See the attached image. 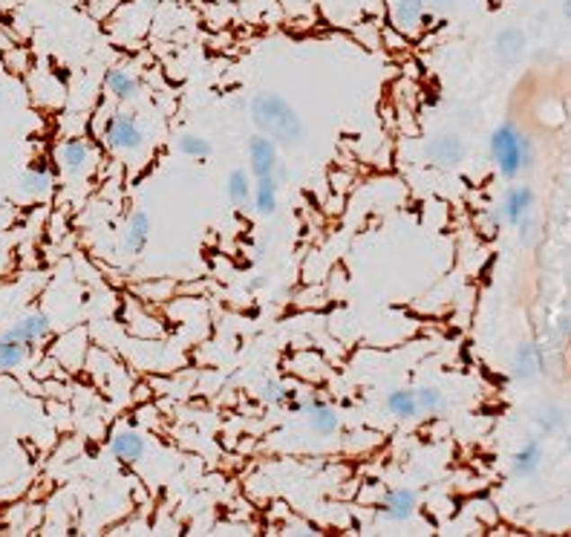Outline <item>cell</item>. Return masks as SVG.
Segmentation results:
<instances>
[{"mask_svg":"<svg viewBox=\"0 0 571 537\" xmlns=\"http://www.w3.org/2000/svg\"><path fill=\"white\" fill-rule=\"evenodd\" d=\"M427 0H393V9H389V18L393 26L404 35H415L424 26L427 18Z\"/></svg>","mask_w":571,"mask_h":537,"instance_id":"5bb4252c","label":"cell"},{"mask_svg":"<svg viewBox=\"0 0 571 537\" xmlns=\"http://www.w3.org/2000/svg\"><path fill=\"white\" fill-rule=\"evenodd\" d=\"M384 407L389 416H396L401 422H413V419H422V410L419 402H415V390L413 388H396L389 390L384 398Z\"/></svg>","mask_w":571,"mask_h":537,"instance_id":"ffe728a7","label":"cell"},{"mask_svg":"<svg viewBox=\"0 0 571 537\" xmlns=\"http://www.w3.org/2000/svg\"><path fill=\"white\" fill-rule=\"evenodd\" d=\"M422 497L415 488H389L384 494V500L379 503V515L387 523H410L415 515H419Z\"/></svg>","mask_w":571,"mask_h":537,"instance_id":"52a82bcc","label":"cell"},{"mask_svg":"<svg viewBox=\"0 0 571 537\" xmlns=\"http://www.w3.org/2000/svg\"><path fill=\"white\" fill-rule=\"evenodd\" d=\"M150 217L147 211L142 209H136L133 214H128V219H124V226H121V252L124 255H142L147 249V243H150Z\"/></svg>","mask_w":571,"mask_h":537,"instance_id":"7c38bea8","label":"cell"},{"mask_svg":"<svg viewBox=\"0 0 571 537\" xmlns=\"http://www.w3.org/2000/svg\"><path fill=\"white\" fill-rule=\"evenodd\" d=\"M104 87L121 104H133L142 99V81H138L136 73L124 70V67H116V70H107L104 76Z\"/></svg>","mask_w":571,"mask_h":537,"instance_id":"2e32d148","label":"cell"},{"mask_svg":"<svg viewBox=\"0 0 571 537\" xmlns=\"http://www.w3.org/2000/svg\"><path fill=\"white\" fill-rule=\"evenodd\" d=\"M415 390V402H419L422 416H439L448 407V396H444L442 388L436 384H422V388H413Z\"/></svg>","mask_w":571,"mask_h":537,"instance_id":"d4e9b609","label":"cell"},{"mask_svg":"<svg viewBox=\"0 0 571 537\" xmlns=\"http://www.w3.org/2000/svg\"><path fill=\"white\" fill-rule=\"evenodd\" d=\"M110 453H113L116 460L121 462H142L147 457V439L145 434H138L130 425H124V428H116L110 434Z\"/></svg>","mask_w":571,"mask_h":537,"instance_id":"30bf717a","label":"cell"},{"mask_svg":"<svg viewBox=\"0 0 571 537\" xmlns=\"http://www.w3.org/2000/svg\"><path fill=\"white\" fill-rule=\"evenodd\" d=\"M298 396L300 393L295 388H289V384L281 381V379H266L260 384V390H257L260 402L274 407V410H291V407H295V402H298Z\"/></svg>","mask_w":571,"mask_h":537,"instance_id":"d6986e66","label":"cell"},{"mask_svg":"<svg viewBox=\"0 0 571 537\" xmlns=\"http://www.w3.org/2000/svg\"><path fill=\"white\" fill-rule=\"evenodd\" d=\"M6 333L12 338H18L23 341L26 347L35 350L38 344H44L52 338V321H49V315L47 312H40V309H32V312H26L23 318L15 321V327H9Z\"/></svg>","mask_w":571,"mask_h":537,"instance_id":"9c48e42d","label":"cell"},{"mask_svg":"<svg viewBox=\"0 0 571 537\" xmlns=\"http://www.w3.org/2000/svg\"><path fill=\"white\" fill-rule=\"evenodd\" d=\"M245 154H248V174H252L254 179L260 176H272L277 174V168H281V148H277L269 136H252V139L245 142Z\"/></svg>","mask_w":571,"mask_h":537,"instance_id":"ba28073f","label":"cell"},{"mask_svg":"<svg viewBox=\"0 0 571 537\" xmlns=\"http://www.w3.org/2000/svg\"><path fill=\"white\" fill-rule=\"evenodd\" d=\"M252 174L245 168H234L228 174V183H226V194L231 200V205L236 211H252Z\"/></svg>","mask_w":571,"mask_h":537,"instance_id":"7402d4cb","label":"cell"},{"mask_svg":"<svg viewBox=\"0 0 571 537\" xmlns=\"http://www.w3.org/2000/svg\"><path fill=\"white\" fill-rule=\"evenodd\" d=\"M289 171H286V162L277 168V174L272 176H260L254 179V191H252V211L257 217H274L277 209H281V188L286 185Z\"/></svg>","mask_w":571,"mask_h":537,"instance_id":"5b68a950","label":"cell"},{"mask_svg":"<svg viewBox=\"0 0 571 537\" xmlns=\"http://www.w3.org/2000/svg\"><path fill=\"white\" fill-rule=\"evenodd\" d=\"M487 154H491L494 168L505 183H513L517 176H522L534 162L531 139L517 125H511V121H503V125L491 130V136H487Z\"/></svg>","mask_w":571,"mask_h":537,"instance_id":"7a4b0ae2","label":"cell"},{"mask_svg":"<svg viewBox=\"0 0 571 537\" xmlns=\"http://www.w3.org/2000/svg\"><path fill=\"white\" fill-rule=\"evenodd\" d=\"M542 367H546V358H542V347L534 341H525L517 347V355H513V379L517 381H534Z\"/></svg>","mask_w":571,"mask_h":537,"instance_id":"e0dca14e","label":"cell"},{"mask_svg":"<svg viewBox=\"0 0 571 537\" xmlns=\"http://www.w3.org/2000/svg\"><path fill=\"white\" fill-rule=\"evenodd\" d=\"M427 4H436V6H453L456 0H427Z\"/></svg>","mask_w":571,"mask_h":537,"instance_id":"83f0119b","label":"cell"},{"mask_svg":"<svg viewBox=\"0 0 571 537\" xmlns=\"http://www.w3.org/2000/svg\"><path fill=\"white\" fill-rule=\"evenodd\" d=\"M537 431L540 436H554L557 431L566 428V407L560 405H546L540 413H537Z\"/></svg>","mask_w":571,"mask_h":537,"instance_id":"484cf974","label":"cell"},{"mask_svg":"<svg viewBox=\"0 0 571 537\" xmlns=\"http://www.w3.org/2000/svg\"><path fill=\"white\" fill-rule=\"evenodd\" d=\"M291 410H298L306 416V425H309V431L320 439H332L341 434V413L338 407H332L324 398H315V396H298V402Z\"/></svg>","mask_w":571,"mask_h":537,"instance_id":"277c9868","label":"cell"},{"mask_svg":"<svg viewBox=\"0 0 571 537\" xmlns=\"http://www.w3.org/2000/svg\"><path fill=\"white\" fill-rule=\"evenodd\" d=\"M534 211V191L528 185H517L508 188L503 202H499V223L505 226H517L525 214Z\"/></svg>","mask_w":571,"mask_h":537,"instance_id":"9a60e30c","label":"cell"},{"mask_svg":"<svg viewBox=\"0 0 571 537\" xmlns=\"http://www.w3.org/2000/svg\"><path fill=\"white\" fill-rule=\"evenodd\" d=\"M30 353L32 350L23 341L12 338L9 333H0V373H15L18 367L26 364Z\"/></svg>","mask_w":571,"mask_h":537,"instance_id":"603a6c76","label":"cell"},{"mask_svg":"<svg viewBox=\"0 0 571 537\" xmlns=\"http://www.w3.org/2000/svg\"><path fill=\"white\" fill-rule=\"evenodd\" d=\"M176 150H179L183 157H188V159H200V162H205V159L214 157V142L208 139L205 133L185 130V133L176 136Z\"/></svg>","mask_w":571,"mask_h":537,"instance_id":"cb8c5ba5","label":"cell"},{"mask_svg":"<svg viewBox=\"0 0 571 537\" xmlns=\"http://www.w3.org/2000/svg\"><path fill=\"white\" fill-rule=\"evenodd\" d=\"M522 52H525V32L517 30V26H508L496 35V58L499 64L505 67H517L522 61Z\"/></svg>","mask_w":571,"mask_h":537,"instance_id":"44dd1931","label":"cell"},{"mask_svg":"<svg viewBox=\"0 0 571 537\" xmlns=\"http://www.w3.org/2000/svg\"><path fill=\"white\" fill-rule=\"evenodd\" d=\"M4 102H6V90H4V85H0V107H4Z\"/></svg>","mask_w":571,"mask_h":537,"instance_id":"f1b7e54d","label":"cell"},{"mask_svg":"<svg viewBox=\"0 0 571 537\" xmlns=\"http://www.w3.org/2000/svg\"><path fill=\"white\" fill-rule=\"evenodd\" d=\"M424 157L436 168H456L468 157V145L459 133H436L433 139L424 145Z\"/></svg>","mask_w":571,"mask_h":537,"instance_id":"8992f818","label":"cell"},{"mask_svg":"<svg viewBox=\"0 0 571 537\" xmlns=\"http://www.w3.org/2000/svg\"><path fill=\"white\" fill-rule=\"evenodd\" d=\"M248 110H252V121L257 125V130L263 136H269L277 148L303 145V139H306L303 119L281 93H269V90L257 93L252 104H248Z\"/></svg>","mask_w":571,"mask_h":537,"instance_id":"6da1fadb","label":"cell"},{"mask_svg":"<svg viewBox=\"0 0 571 537\" xmlns=\"http://www.w3.org/2000/svg\"><path fill=\"white\" fill-rule=\"evenodd\" d=\"M145 4H147V6H156V4H159V0H145Z\"/></svg>","mask_w":571,"mask_h":537,"instance_id":"f546056e","label":"cell"},{"mask_svg":"<svg viewBox=\"0 0 571 537\" xmlns=\"http://www.w3.org/2000/svg\"><path fill=\"white\" fill-rule=\"evenodd\" d=\"M266 286H269V274H254V278L245 283V292L254 295V292H260V289H266Z\"/></svg>","mask_w":571,"mask_h":537,"instance_id":"4316f807","label":"cell"},{"mask_svg":"<svg viewBox=\"0 0 571 537\" xmlns=\"http://www.w3.org/2000/svg\"><path fill=\"white\" fill-rule=\"evenodd\" d=\"M58 162L67 174L81 176L93 162V148L85 139H67L58 145Z\"/></svg>","mask_w":571,"mask_h":537,"instance_id":"ac0fdd59","label":"cell"},{"mask_svg":"<svg viewBox=\"0 0 571 537\" xmlns=\"http://www.w3.org/2000/svg\"><path fill=\"white\" fill-rule=\"evenodd\" d=\"M542 460H546V445H542V436H531L511 457V465H508L511 479H531V477H537L540 468H542Z\"/></svg>","mask_w":571,"mask_h":537,"instance_id":"8fae6325","label":"cell"},{"mask_svg":"<svg viewBox=\"0 0 571 537\" xmlns=\"http://www.w3.org/2000/svg\"><path fill=\"white\" fill-rule=\"evenodd\" d=\"M104 145L113 150V154H128V157L138 154V150L145 148V128L142 121H138V116L124 113V110L110 116L104 125Z\"/></svg>","mask_w":571,"mask_h":537,"instance_id":"3957f363","label":"cell"},{"mask_svg":"<svg viewBox=\"0 0 571 537\" xmlns=\"http://www.w3.org/2000/svg\"><path fill=\"white\" fill-rule=\"evenodd\" d=\"M21 191L26 197H30L32 202H44L52 197V191H55V174L49 168V162L47 159H38L32 162L30 168L23 171L21 176Z\"/></svg>","mask_w":571,"mask_h":537,"instance_id":"4fadbf2b","label":"cell"}]
</instances>
